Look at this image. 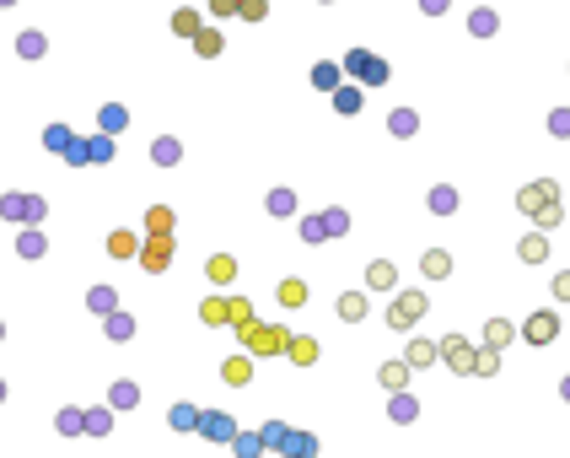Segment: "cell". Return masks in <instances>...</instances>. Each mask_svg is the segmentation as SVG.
Instances as JSON below:
<instances>
[{"instance_id":"f6af8a7d","label":"cell","mask_w":570,"mask_h":458,"mask_svg":"<svg viewBox=\"0 0 570 458\" xmlns=\"http://www.w3.org/2000/svg\"><path fill=\"white\" fill-rule=\"evenodd\" d=\"M323 232H345V210H328V216H323Z\"/></svg>"},{"instance_id":"ac0fdd59","label":"cell","mask_w":570,"mask_h":458,"mask_svg":"<svg viewBox=\"0 0 570 458\" xmlns=\"http://www.w3.org/2000/svg\"><path fill=\"white\" fill-rule=\"evenodd\" d=\"M145 227H151V237H167V232H172V210L151 205V210H145Z\"/></svg>"},{"instance_id":"b9f144b4","label":"cell","mask_w":570,"mask_h":458,"mask_svg":"<svg viewBox=\"0 0 570 458\" xmlns=\"http://www.w3.org/2000/svg\"><path fill=\"white\" fill-rule=\"evenodd\" d=\"M237 6H243V0H210V11H215V17H237Z\"/></svg>"},{"instance_id":"8992f818","label":"cell","mask_w":570,"mask_h":458,"mask_svg":"<svg viewBox=\"0 0 570 458\" xmlns=\"http://www.w3.org/2000/svg\"><path fill=\"white\" fill-rule=\"evenodd\" d=\"M345 65H350V70H355V76H366L371 86H377V81H387V65H382V60H371L366 49H355V54H350Z\"/></svg>"},{"instance_id":"7c38bea8","label":"cell","mask_w":570,"mask_h":458,"mask_svg":"<svg viewBox=\"0 0 570 458\" xmlns=\"http://www.w3.org/2000/svg\"><path fill=\"white\" fill-rule=\"evenodd\" d=\"M366 286H371V292H393V286H398V270H393L387 259H377V264L366 270Z\"/></svg>"},{"instance_id":"c3c4849f","label":"cell","mask_w":570,"mask_h":458,"mask_svg":"<svg viewBox=\"0 0 570 458\" xmlns=\"http://www.w3.org/2000/svg\"><path fill=\"white\" fill-rule=\"evenodd\" d=\"M86 151H92L97 162H108V157H113V141H92V146H86Z\"/></svg>"},{"instance_id":"816d5d0a","label":"cell","mask_w":570,"mask_h":458,"mask_svg":"<svg viewBox=\"0 0 570 458\" xmlns=\"http://www.w3.org/2000/svg\"><path fill=\"white\" fill-rule=\"evenodd\" d=\"M560 394H565V399H570V377H565V383H560Z\"/></svg>"},{"instance_id":"ee69618b","label":"cell","mask_w":570,"mask_h":458,"mask_svg":"<svg viewBox=\"0 0 570 458\" xmlns=\"http://www.w3.org/2000/svg\"><path fill=\"white\" fill-rule=\"evenodd\" d=\"M22 54H27V60H33V54H43V38H38V33H27V38H22Z\"/></svg>"},{"instance_id":"f546056e","label":"cell","mask_w":570,"mask_h":458,"mask_svg":"<svg viewBox=\"0 0 570 458\" xmlns=\"http://www.w3.org/2000/svg\"><path fill=\"white\" fill-rule=\"evenodd\" d=\"M194 49H200L204 60H210V54H221V33H194Z\"/></svg>"},{"instance_id":"836d02e7","label":"cell","mask_w":570,"mask_h":458,"mask_svg":"<svg viewBox=\"0 0 570 458\" xmlns=\"http://www.w3.org/2000/svg\"><path fill=\"white\" fill-rule=\"evenodd\" d=\"M495 27H500V17H495V11H473V33H479V38H484V33H495Z\"/></svg>"},{"instance_id":"ffe728a7","label":"cell","mask_w":570,"mask_h":458,"mask_svg":"<svg viewBox=\"0 0 570 458\" xmlns=\"http://www.w3.org/2000/svg\"><path fill=\"white\" fill-rule=\"evenodd\" d=\"M436 356H441V345H430V340H414V345H409V367H430Z\"/></svg>"},{"instance_id":"6da1fadb","label":"cell","mask_w":570,"mask_h":458,"mask_svg":"<svg viewBox=\"0 0 570 458\" xmlns=\"http://www.w3.org/2000/svg\"><path fill=\"white\" fill-rule=\"evenodd\" d=\"M516 205L528 210V216H538V227H560V216H565V210H560V184H554V178H532V184L516 194Z\"/></svg>"},{"instance_id":"d6a6232c","label":"cell","mask_w":570,"mask_h":458,"mask_svg":"<svg viewBox=\"0 0 570 458\" xmlns=\"http://www.w3.org/2000/svg\"><path fill=\"white\" fill-rule=\"evenodd\" d=\"M108 253L129 259V253H135V237H129V232H113V237H108Z\"/></svg>"},{"instance_id":"484cf974","label":"cell","mask_w":570,"mask_h":458,"mask_svg":"<svg viewBox=\"0 0 570 458\" xmlns=\"http://www.w3.org/2000/svg\"><path fill=\"white\" fill-rule=\"evenodd\" d=\"M172 33H184V38H194V33H200V11H178V17H172Z\"/></svg>"},{"instance_id":"5b68a950","label":"cell","mask_w":570,"mask_h":458,"mask_svg":"<svg viewBox=\"0 0 570 458\" xmlns=\"http://www.w3.org/2000/svg\"><path fill=\"white\" fill-rule=\"evenodd\" d=\"M441 356H447V367H452V372H473V356H479V351H473L469 340L447 334V340H441Z\"/></svg>"},{"instance_id":"2e32d148","label":"cell","mask_w":570,"mask_h":458,"mask_svg":"<svg viewBox=\"0 0 570 458\" xmlns=\"http://www.w3.org/2000/svg\"><path fill=\"white\" fill-rule=\"evenodd\" d=\"M204 270H210V281H215V286H226V281H237V259H231V253H215Z\"/></svg>"},{"instance_id":"d6986e66","label":"cell","mask_w":570,"mask_h":458,"mask_svg":"<svg viewBox=\"0 0 570 458\" xmlns=\"http://www.w3.org/2000/svg\"><path fill=\"white\" fill-rule=\"evenodd\" d=\"M280 448H285V453H291V458H312V453H318V442L307 437V432H291V437H285Z\"/></svg>"},{"instance_id":"f5cc1de1","label":"cell","mask_w":570,"mask_h":458,"mask_svg":"<svg viewBox=\"0 0 570 458\" xmlns=\"http://www.w3.org/2000/svg\"><path fill=\"white\" fill-rule=\"evenodd\" d=\"M0 6H11V0H0Z\"/></svg>"},{"instance_id":"4dcf8cb0","label":"cell","mask_w":570,"mask_h":458,"mask_svg":"<svg viewBox=\"0 0 570 458\" xmlns=\"http://www.w3.org/2000/svg\"><path fill=\"white\" fill-rule=\"evenodd\" d=\"M231 324H237V329L253 324V302H247V297H231Z\"/></svg>"},{"instance_id":"7bdbcfd3","label":"cell","mask_w":570,"mask_h":458,"mask_svg":"<svg viewBox=\"0 0 570 458\" xmlns=\"http://www.w3.org/2000/svg\"><path fill=\"white\" fill-rule=\"evenodd\" d=\"M259 442H264V437H237V453H243V458H259Z\"/></svg>"},{"instance_id":"74e56055","label":"cell","mask_w":570,"mask_h":458,"mask_svg":"<svg viewBox=\"0 0 570 458\" xmlns=\"http://www.w3.org/2000/svg\"><path fill=\"white\" fill-rule=\"evenodd\" d=\"M43 141H49V151H65V146H70V129H65V125H54L49 135H43Z\"/></svg>"},{"instance_id":"9a60e30c","label":"cell","mask_w":570,"mask_h":458,"mask_svg":"<svg viewBox=\"0 0 570 458\" xmlns=\"http://www.w3.org/2000/svg\"><path fill=\"white\" fill-rule=\"evenodd\" d=\"M200 432H204L210 442H231V437H237V432H231V420H226V416H200Z\"/></svg>"},{"instance_id":"44dd1931","label":"cell","mask_w":570,"mask_h":458,"mask_svg":"<svg viewBox=\"0 0 570 458\" xmlns=\"http://www.w3.org/2000/svg\"><path fill=\"white\" fill-rule=\"evenodd\" d=\"M430 210H436V216H447V210H457V189H430Z\"/></svg>"},{"instance_id":"ba28073f","label":"cell","mask_w":570,"mask_h":458,"mask_svg":"<svg viewBox=\"0 0 570 458\" xmlns=\"http://www.w3.org/2000/svg\"><path fill=\"white\" fill-rule=\"evenodd\" d=\"M221 377H226V383H231V388H243V383H247V377H253V356H226V361H221Z\"/></svg>"},{"instance_id":"4316f807","label":"cell","mask_w":570,"mask_h":458,"mask_svg":"<svg viewBox=\"0 0 570 458\" xmlns=\"http://www.w3.org/2000/svg\"><path fill=\"white\" fill-rule=\"evenodd\" d=\"M414 125H420V119H414L409 108H398V113L387 119V129H393V135H414Z\"/></svg>"},{"instance_id":"ab89813d","label":"cell","mask_w":570,"mask_h":458,"mask_svg":"<svg viewBox=\"0 0 570 458\" xmlns=\"http://www.w3.org/2000/svg\"><path fill=\"white\" fill-rule=\"evenodd\" d=\"M312 81H318V86H334V81H339V70H334V65H318V70H312Z\"/></svg>"},{"instance_id":"4fadbf2b","label":"cell","mask_w":570,"mask_h":458,"mask_svg":"<svg viewBox=\"0 0 570 458\" xmlns=\"http://www.w3.org/2000/svg\"><path fill=\"white\" fill-rule=\"evenodd\" d=\"M291 361H296V367H312V361H318V340H307V334H291Z\"/></svg>"},{"instance_id":"d4e9b609","label":"cell","mask_w":570,"mask_h":458,"mask_svg":"<svg viewBox=\"0 0 570 458\" xmlns=\"http://www.w3.org/2000/svg\"><path fill=\"white\" fill-rule=\"evenodd\" d=\"M473 372H479V377H495V372H500V351H489V345H484V351L473 356Z\"/></svg>"},{"instance_id":"60d3db41","label":"cell","mask_w":570,"mask_h":458,"mask_svg":"<svg viewBox=\"0 0 570 458\" xmlns=\"http://www.w3.org/2000/svg\"><path fill=\"white\" fill-rule=\"evenodd\" d=\"M554 297H560V302H570V270L554 275Z\"/></svg>"},{"instance_id":"681fc988","label":"cell","mask_w":570,"mask_h":458,"mask_svg":"<svg viewBox=\"0 0 570 458\" xmlns=\"http://www.w3.org/2000/svg\"><path fill=\"white\" fill-rule=\"evenodd\" d=\"M549 129H554V135H570V113H554V119H549Z\"/></svg>"},{"instance_id":"f907efd6","label":"cell","mask_w":570,"mask_h":458,"mask_svg":"<svg viewBox=\"0 0 570 458\" xmlns=\"http://www.w3.org/2000/svg\"><path fill=\"white\" fill-rule=\"evenodd\" d=\"M420 6H425L430 17H436V11H447V0H420Z\"/></svg>"},{"instance_id":"603a6c76","label":"cell","mask_w":570,"mask_h":458,"mask_svg":"<svg viewBox=\"0 0 570 458\" xmlns=\"http://www.w3.org/2000/svg\"><path fill=\"white\" fill-rule=\"evenodd\" d=\"M387 416H393V420H414V416H420V404H414L409 394H393V404H387Z\"/></svg>"},{"instance_id":"7a4b0ae2","label":"cell","mask_w":570,"mask_h":458,"mask_svg":"<svg viewBox=\"0 0 570 458\" xmlns=\"http://www.w3.org/2000/svg\"><path fill=\"white\" fill-rule=\"evenodd\" d=\"M243 351L247 356H280V351H291V329H285V324H259V318H253V324H243Z\"/></svg>"},{"instance_id":"8fae6325","label":"cell","mask_w":570,"mask_h":458,"mask_svg":"<svg viewBox=\"0 0 570 458\" xmlns=\"http://www.w3.org/2000/svg\"><path fill=\"white\" fill-rule=\"evenodd\" d=\"M200 318H204V324H231V297H204Z\"/></svg>"},{"instance_id":"3957f363","label":"cell","mask_w":570,"mask_h":458,"mask_svg":"<svg viewBox=\"0 0 570 458\" xmlns=\"http://www.w3.org/2000/svg\"><path fill=\"white\" fill-rule=\"evenodd\" d=\"M425 318V292H398L393 297V308H387V324L393 329H414Z\"/></svg>"},{"instance_id":"9c48e42d","label":"cell","mask_w":570,"mask_h":458,"mask_svg":"<svg viewBox=\"0 0 570 458\" xmlns=\"http://www.w3.org/2000/svg\"><path fill=\"white\" fill-rule=\"evenodd\" d=\"M409 372H414V367H409V361H382V388L387 394H404V383H409Z\"/></svg>"},{"instance_id":"1f68e13d","label":"cell","mask_w":570,"mask_h":458,"mask_svg":"<svg viewBox=\"0 0 570 458\" xmlns=\"http://www.w3.org/2000/svg\"><path fill=\"white\" fill-rule=\"evenodd\" d=\"M237 17H247V22H264V17H269V0H243V6H237Z\"/></svg>"},{"instance_id":"8d00e7d4","label":"cell","mask_w":570,"mask_h":458,"mask_svg":"<svg viewBox=\"0 0 570 458\" xmlns=\"http://www.w3.org/2000/svg\"><path fill=\"white\" fill-rule=\"evenodd\" d=\"M291 205H296V200H291V189H275V194H269V210H275V216H285Z\"/></svg>"},{"instance_id":"e0dca14e","label":"cell","mask_w":570,"mask_h":458,"mask_svg":"<svg viewBox=\"0 0 570 458\" xmlns=\"http://www.w3.org/2000/svg\"><path fill=\"white\" fill-rule=\"evenodd\" d=\"M339 318H345V324H361V318H366V297L345 292V297H339Z\"/></svg>"},{"instance_id":"f35d334b","label":"cell","mask_w":570,"mask_h":458,"mask_svg":"<svg viewBox=\"0 0 570 458\" xmlns=\"http://www.w3.org/2000/svg\"><path fill=\"white\" fill-rule=\"evenodd\" d=\"M259 437H264V442H269V448H280V442H285V437H291V432H285V426H280V420H269V426H264V432H259Z\"/></svg>"},{"instance_id":"7dc6e473","label":"cell","mask_w":570,"mask_h":458,"mask_svg":"<svg viewBox=\"0 0 570 458\" xmlns=\"http://www.w3.org/2000/svg\"><path fill=\"white\" fill-rule=\"evenodd\" d=\"M86 432H108V410H92V416H86Z\"/></svg>"},{"instance_id":"5bb4252c","label":"cell","mask_w":570,"mask_h":458,"mask_svg":"<svg viewBox=\"0 0 570 458\" xmlns=\"http://www.w3.org/2000/svg\"><path fill=\"white\" fill-rule=\"evenodd\" d=\"M420 270H425L430 281H447V275H452V253H441V248H430L425 259H420Z\"/></svg>"},{"instance_id":"cb8c5ba5","label":"cell","mask_w":570,"mask_h":458,"mask_svg":"<svg viewBox=\"0 0 570 458\" xmlns=\"http://www.w3.org/2000/svg\"><path fill=\"white\" fill-rule=\"evenodd\" d=\"M302 302H307L302 281H280V308H302Z\"/></svg>"},{"instance_id":"30bf717a","label":"cell","mask_w":570,"mask_h":458,"mask_svg":"<svg viewBox=\"0 0 570 458\" xmlns=\"http://www.w3.org/2000/svg\"><path fill=\"white\" fill-rule=\"evenodd\" d=\"M516 253H522V264H544V259H549V237H538V232H528V237L516 243Z\"/></svg>"},{"instance_id":"277c9868","label":"cell","mask_w":570,"mask_h":458,"mask_svg":"<svg viewBox=\"0 0 570 458\" xmlns=\"http://www.w3.org/2000/svg\"><path fill=\"white\" fill-rule=\"evenodd\" d=\"M554 334H560V313H549V308L532 313L528 324H522V340H528V345H549Z\"/></svg>"},{"instance_id":"e575fe53","label":"cell","mask_w":570,"mask_h":458,"mask_svg":"<svg viewBox=\"0 0 570 458\" xmlns=\"http://www.w3.org/2000/svg\"><path fill=\"white\" fill-rule=\"evenodd\" d=\"M302 237H307V243H323L328 232H323V221H318V216H307V221H302Z\"/></svg>"},{"instance_id":"52a82bcc","label":"cell","mask_w":570,"mask_h":458,"mask_svg":"<svg viewBox=\"0 0 570 458\" xmlns=\"http://www.w3.org/2000/svg\"><path fill=\"white\" fill-rule=\"evenodd\" d=\"M167 259H172V237H151L140 248V264L145 270H167Z\"/></svg>"},{"instance_id":"7402d4cb","label":"cell","mask_w":570,"mask_h":458,"mask_svg":"<svg viewBox=\"0 0 570 458\" xmlns=\"http://www.w3.org/2000/svg\"><path fill=\"white\" fill-rule=\"evenodd\" d=\"M506 340H511V324H506V318H489V329H484V345H489V351H500Z\"/></svg>"},{"instance_id":"bcb514c9","label":"cell","mask_w":570,"mask_h":458,"mask_svg":"<svg viewBox=\"0 0 570 458\" xmlns=\"http://www.w3.org/2000/svg\"><path fill=\"white\" fill-rule=\"evenodd\" d=\"M113 404H135V383H119V388H113Z\"/></svg>"},{"instance_id":"d590c367","label":"cell","mask_w":570,"mask_h":458,"mask_svg":"<svg viewBox=\"0 0 570 458\" xmlns=\"http://www.w3.org/2000/svg\"><path fill=\"white\" fill-rule=\"evenodd\" d=\"M334 103H339V113H355V108H361V92H355V86H345Z\"/></svg>"},{"instance_id":"83f0119b","label":"cell","mask_w":570,"mask_h":458,"mask_svg":"<svg viewBox=\"0 0 570 458\" xmlns=\"http://www.w3.org/2000/svg\"><path fill=\"white\" fill-rule=\"evenodd\" d=\"M172 426H178V432L200 426V410H194V404H172Z\"/></svg>"},{"instance_id":"f1b7e54d","label":"cell","mask_w":570,"mask_h":458,"mask_svg":"<svg viewBox=\"0 0 570 458\" xmlns=\"http://www.w3.org/2000/svg\"><path fill=\"white\" fill-rule=\"evenodd\" d=\"M86 302H92V313H113V302H119V297H113V286H97Z\"/></svg>"}]
</instances>
